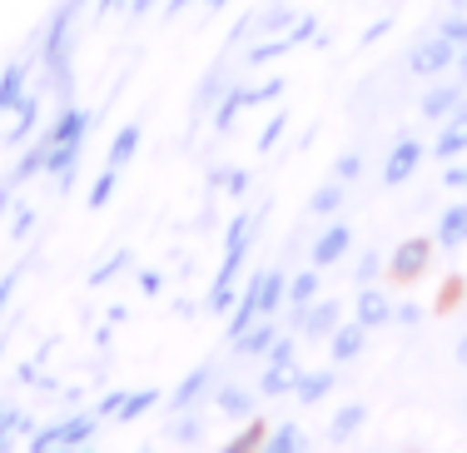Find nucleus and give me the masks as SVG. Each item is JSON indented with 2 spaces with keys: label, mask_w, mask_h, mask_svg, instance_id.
I'll return each instance as SVG.
<instances>
[{
  "label": "nucleus",
  "mask_w": 467,
  "mask_h": 453,
  "mask_svg": "<svg viewBox=\"0 0 467 453\" xmlns=\"http://www.w3.org/2000/svg\"><path fill=\"white\" fill-rule=\"evenodd\" d=\"M254 229H259V215H254V209H239L234 225H229V235H224V264H219L214 290H209V309H214V314H224V309L234 304V279H239L244 259H249Z\"/></svg>",
  "instance_id": "1"
},
{
  "label": "nucleus",
  "mask_w": 467,
  "mask_h": 453,
  "mask_svg": "<svg viewBox=\"0 0 467 453\" xmlns=\"http://www.w3.org/2000/svg\"><path fill=\"white\" fill-rule=\"evenodd\" d=\"M95 428H99V414H70V418H60V424H50V428H40V434H30V453H46V448H80V444H90V438H95Z\"/></svg>",
  "instance_id": "2"
},
{
  "label": "nucleus",
  "mask_w": 467,
  "mask_h": 453,
  "mask_svg": "<svg viewBox=\"0 0 467 453\" xmlns=\"http://www.w3.org/2000/svg\"><path fill=\"white\" fill-rule=\"evenodd\" d=\"M448 65H458V46H452L448 36H438V30H432L428 40H418L413 55H408V70L413 75H442Z\"/></svg>",
  "instance_id": "3"
},
{
  "label": "nucleus",
  "mask_w": 467,
  "mask_h": 453,
  "mask_svg": "<svg viewBox=\"0 0 467 453\" xmlns=\"http://www.w3.org/2000/svg\"><path fill=\"white\" fill-rule=\"evenodd\" d=\"M428 264H432V239H408V245L393 249V259H388V274L408 284V279H418Z\"/></svg>",
  "instance_id": "4"
},
{
  "label": "nucleus",
  "mask_w": 467,
  "mask_h": 453,
  "mask_svg": "<svg viewBox=\"0 0 467 453\" xmlns=\"http://www.w3.org/2000/svg\"><path fill=\"white\" fill-rule=\"evenodd\" d=\"M214 394V363H199L194 374H184L180 389L170 394V414H184V408H194L199 399H209Z\"/></svg>",
  "instance_id": "5"
},
{
  "label": "nucleus",
  "mask_w": 467,
  "mask_h": 453,
  "mask_svg": "<svg viewBox=\"0 0 467 453\" xmlns=\"http://www.w3.org/2000/svg\"><path fill=\"white\" fill-rule=\"evenodd\" d=\"M85 154V135H70V140H50V154H46V174H55V184H70L75 164H80Z\"/></svg>",
  "instance_id": "6"
},
{
  "label": "nucleus",
  "mask_w": 467,
  "mask_h": 453,
  "mask_svg": "<svg viewBox=\"0 0 467 453\" xmlns=\"http://www.w3.org/2000/svg\"><path fill=\"white\" fill-rule=\"evenodd\" d=\"M353 319H358L363 329H378L393 319V300H388L383 290H373V284H358V294H353Z\"/></svg>",
  "instance_id": "7"
},
{
  "label": "nucleus",
  "mask_w": 467,
  "mask_h": 453,
  "mask_svg": "<svg viewBox=\"0 0 467 453\" xmlns=\"http://www.w3.org/2000/svg\"><path fill=\"white\" fill-rule=\"evenodd\" d=\"M338 324H343V304H338V300H314V304L304 309V324H298V334H304V339H328Z\"/></svg>",
  "instance_id": "8"
},
{
  "label": "nucleus",
  "mask_w": 467,
  "mask_h": 453,
  "mask_svg": "<svg viewBox=\"0 0 467 453\" xmlns=\"http://www.w3.org/2000/svg\"><path fill=\"white\" fill-rule=\"evenodd\" d=\"M274 339H279V319H274V314H259L239 339H234V353H244V359H254V353H269Z\"/></svg>",
  "instance_id": "9"
},
{
  "label": "nucleus",
  "mask_w": 467,
  "mask_h": 453,
  "mask_svg": "<svg viewBox=\"0 0 467 453\" xmlns=\"http://www.w3.org/2000/svg\"><path fill=\"white\" fill-rule=\"evenodd\" d=\"M348 249H353V229H348V225H328L324 235L314 239V269H328V264H338Z\"/></svg>",
  "instance_id": "10"
},
{
  "label": "nucleus",
  "mask_w": 467,
  "mask_h": 453,
  "mask_svg": "<svg viewBox=\"0 0 467 453\" xmlns=\"http://www.w3.org/2000/svg\"><path fill=\"white\" fill-rule=\"evenodd\" d=\"M418 164H422V145H418L413 135H403V140L393 145V154H388V164H383V180H388V184H403L408 174L418 170Z\"/></svg>",
  "instance_id": "11"
},
{
  "label": "nucleus",
  "mask_w": 467,
  "mask_h": 453,
  "mask_svg": "<svg viewBox=\"0 0 467 453\" xmlns=\"http://www.w3.org/2000/svg\"><path fill=\"white\" fill-rule=\"evenodd\" d=\"M259 284H264V269H259V274H254V279L239 290V304H234V314H229V344H234V339H239L244 329L254 324V319H259Z\"/></svg>",
  "instance_id": "12"
},
{
  "label": "nucleus",
  "mask_w": 467,
  "mask_h": 453,
  "mask_svg": "<svg viewBox=\"0 0 467 453\" xmlns=\"http://www.w3.org/2000/svg\"><path fill=\"white\" fill-rule=\"evenodd\" d=\"M363 344H368V329L353 319V324H338L328 334V353H333V363H348V359H358Z\"/></svg>",
  "instance_id": "13"
},
{
  "label": "nucleus",
  "mask_w": 467,
  "mask_h": 453,
  "mask_svg": "<svg viewBox=\"0 0 467 453\" xmlns=\"http://www.w3.org/2000/svg\"><path fill=\"white\" fill-rule=\"evenodd\" d=\"M467 150V105H458L448 115V125H442V135L432 140V154L438 160H452V154H462Z\"/></svg>",
  "instance_id": "14"
},
{
  "label": "nucleus",
  "mask_w": 467,
  "mask_h": 453,
  "mask_svg": "<svg viewBox=\"0 0 467 453\" xmlns=\"http://www.w3.org/2000/svg\"><path fill=\"white\" fill-rule=\"evenodd\" d=\"M254 404H259V394L244 389V384H219L214 389V408L229 418H254Z\"/></svg>",
  "instance_id": "15"
},
{
  "label": "nucleus",
  "mask_w": 467,
  "mask_h": 453,
  "mask_svg": "<svg viewBox=\"0 0 467 453\" xmlns=\"http://www.w3.org/2000/svg\"><path fill=\"white\" fill-rule=\"evenodd\" d=\"M294 384H298V363H264V379H259L264 399H284V394H294Z\"/></svg>",
  "instance_id": "16"
},
{
  "label": "nucleus",
  "mask_w": 467,
  "mask_h": 453,
  "mask_svg": "<svg viewBox=\"0 0 467 453\" xmlns=\"http://www.w3.org/2000/svg\"><path fill=\"white\" fill-rule=\"evenodd\" d=\"M333 384H338V374H333V369H314V374H308V369H298L294 394H298L304 404H318V399H328V394H333Z\"/></svg>",
  "instance_id": "17"
},
{
  "label": "nucleus",
  "mask_w": 467,
  "mask_h": 453,
  "mask_svg": "<svg viewBox=\"0 0 467 453\" xmlns=\"http://www.w3.org/2000/svg\"><path fill=\"white\" fill-rule=\"evenodd\" d=\"M244 110H249V90H244V85H229V90L219 95V110H214V130H219V135H229L234 120H239Z\"/></svg>",
  "instance_id": "18"
},
{
  "label": "nucleus",
  "mask_w": 467,
  "mask_h": 453,
  "mask_svg": "<svg viewBox=\"0 0 467 453\" xmlns=\"http://www.w3.org/2000/svg\"><path fill=\"white\" fill-rule=\"evenodd\" d=\"M467 245V205H452L438 219V249H462Z\"/></svg>",
  "instance_id": "19"
},
{
  "label": "nucleus",
  "mask_w": 467,
  "mask_h": 453,
  "mask_svg": "<svg viewBox=\"0 0 467 453\" xmlns=\"http://www.w3.org/2000/svg\"><path fill=\"white\" fill-rule=\"evenodd\" d=\"M264 448H269V453H308V448H314V438H308L298 424H279L274 434H264Z\"/></svg>",
  "instance_id": "20"
},
{
  "label": "nucleus",
  "mask_w": 467,
  "mask_h": 453,
  "mask_svg": "<svg viewBox=\"0 0 467 453\" xmlns=\"http://www.w3.org/2000/svg\"><path fill=\"white\" fill-rule=\"evenodd\" d=\"M26 60H16V65H5V75H0V115H5V110H16L20 100H26Z\"/></svg>",
  "instance_id": "21"
},
{
  "label": "nucleus",
  "mask_w": 467,
  "mask_h": 453,
  "mask_svg": "<svg viewBox=\"0 0 467 453\" xmlns=\"http://www.w3.org/2000/svg\"><path fill=\"white\" fill-rule=\"evenodd\" d=\"M458 105H462V90H458V85H432V90L422 95V115H428V120H448Z\"/></svg>",
  "instance_id": "22"
},
{
  "label": "nucleus",
  "mask_w": 467,
  "mask_h": 453,
  "mask_svg": "<svg viewBox=\"0 0 467 453\" xmlns=\"http://www.w3.org/2000/svg\"><path fill=\"white\" fill-rule=\"evenodd\" d=\"M36 120H40V95L36 90H26V100L16 105V125H10V145H26L30 140V130H36Z\"/></svg>",
  "instance_id": "23"
},
{
  "label": "nucleus",
  "mask_w": 467,
  "mask_h": 453,
  "mask_svg": "<svg viewBox=\"0 0 467 453\" xmlns=\"http://www.w3.org/2000/svg\"><path fill=\"white\" fill-rule=\"evenodd\" d=\"M140 135H144L140 125H125V130H119V135H115V145H109V154H105V164H109V170H125V164L135 160Z\"/></svg>",
  "instance_id": "24"
},
{
  "label": "nucleus",
  "mask_w": 467,
  "mask_h": 453,
  "mask_svg": "<svg viewBox=\"0 0 467 453\" xmlns=\"http://www.w3.org/2000/svg\"><path fill=\"white\" fill-rule=\"evenodd\" d=\"M284 300L294 304V309H308L318 300V269H304V274H294L288 279V290H284Z\"/></svg>",
  "instance_id": "25"
},
{
  "label": "nucleus",
  "mask_w": 467,
  "mask_h": 453,
  "mask_svg": "<svg viewBox=\"0 0 467 453\" xmlns=\"http://www.w3.org/2000/svg\"><path fill=\"white\" fill-rule=\"evenodd\" d=\"M284 290H288L284 269H264V284H259V314H279Z\"/></svg>",
  "instance_id": "26"
},
{
  "label": "nucleus",
  "mask_w": 467,
  "mask_h": 453,
  "mask_svg": "<svg viewBox=\"0 0 467 453\" xmlns=\"http://www.w3.org/2000/svg\"><path fill=\"white\" fill-rule=\"evenodd\" d=\"M363 418H368V408H363V404L338 408V414H333V424H328V438H333V444H343L348 434H358V428H363Z\"/></svg>",
  "instance_id": "27"
},
{
  "label": "nucleus",
  "mask_w": 467,
  "mask_h": 453,
  "mask_svg": "<svg viewBox=\"0 0 467 453\" xmlns=\"http://www.w3.org/2000/svg\"><path fill=\"white\" fill-rule=\"evenodd\" d=\"M26 428H30V418L20 414L16 404H0V448H10L20 434H26Z\"/></svg>",
  "instance_id": "28"
},
{
  "label": "nucleus",
  "mask_w": 467,
  "mask_h": 453,
  "mask_svg": "<svg viewBox=\"0 0 467 453\" xmlns=\"http://www.w3.org/2000/svg\"><path fill=\"white\" fill-rule=\"evenodd\" d=\"M150 408H160V389H135V394H125V408H119V424H130V418L150 414Z\"/></svg>",
  "instance_id": "29"
},
{
  "label": "nucleus",
  "mask_w": 467,
  "mask_h": 453,
  "mask_svg": "<svg viewBox=\"0 0 467 453\" xmlns=\"http://www.w3.org/2000/svg\"><path fill=\"white\" fill-rule=\"evenodd\" d=\"M338 209H343V180L314 190V200H308V215H338Z\"/></svg>",
  "instance_id": "30"
},
{
  "label": "nucleus",
  "mask_w": 467,
  "mask_h": 453,
  "mask_svg": "<svg viewBox=\"0 0 467 453\" xmlns=\"http://www.w3.org/2000/svg\"><path fill=\"white\" fill-rule=\"evenodd\" d=\"M219 85H224V75H219V70H214V75H209V80H204V90H199V95H194V110H189V120H194V125H199V120H204V115H209V105H214V100H219V95H224V90H219Z\"/></svg>",
  "instance_id": "31"
},
{
  "label": "nucleus",
  "mask_w": 467,
  "mask_h": 453,
  "mask_svg": "<svg viewBox=\"0 0 467 453\" xmlns=\"http://www.w3.org/2000/svg\"><path fill=\"white\" fill-rule=\"evenodd\" d=\"M115 184H119V170H109V164H105V170H99V180L90 184V209H105L109 195H115Z\"/></svg>",
  "instance_id": "32"
},
{
  "label": "nucleus",
  "mask_w": 467,
  "mask_h": 453,
  "mask_svg": "<svg viewBox=\"0 0 467 453\" xmlns=\"http://www.w3.org/2000/svg\"><path fill=\"white\" fill-rule=\"evenodd\" d=\"M363 174V154H338V160H333V180H343V184H353Z\"/></svg>",
  "instance_id": "33"
},
{
  "label": "nucleus",
  "mask_w": 467,
  "mask_h": 453,
  "mask_svg": "<svg viewBox=\"0 0 467 453\" xmlns=\"http://www.w3.org/2000/svg\"><path fill=\"white\" fill-rule=\"evenodd\" d=\"M294 16H298V10H284V5H274L269 16H259V30H269V36H284V30L294 26Z\"/></svg>",
  "instance_id": "34"
},
{
  "label": "nucleus",
  "mask_w": 467,
  "mask_h": 453,
  "mask_svg": "<svg viewBox=\"0 0 467 453\" xmlns=\"http://www.w3.org/2000/svg\"><path fill=\"white\" fill-rule=\"evenodd\" d=\"M174 438L199 444V438H204V424H199V418H189V408H184V414H174Z\"/></svg>",
  "instance_id": "35"
},
{
  "label": "nucleus",
  "mask_w": 467,
  "mask_h": 453,
  "mask_svg": "<svg viewBox=\"0 0 467 453\" xmlns=\"http://www.w3.org/2000/svg\"><path fill=\"white\" fill-rule=\"evenodd\" d=\"M438 36H448L452 40V46H467V16H448V20H442V26H438Z\"/></svg>",
  "instance_id": "36"
},
{
  "label": "nucleus",
  "mask_w": 467,
  "mask_h": 453,
  "mask_svg": "<svg viewBox=\"0 0 467 453\" xmlns=\"http://www.w3.org/2000/svg\"><path fill=\"white\" fill-rule=\"evenodd\" d=\"M119 269H130V254H125V249H119L115 259H105V264H99V269L90 274V284H105V279H115Z\"/></svg>",
  "instance_id": "37"
},
{
  "label": "nucleus",
  "mask_w": 467,
  "mask_h": 453,
  "mask_svg": "<svg viewBox=\"0 0 467 453\" xmlns=\"http://www.w3.org/2000/svg\"><path fill=\"white\" fill-rule=\"evenodd\" d=\"M219 184H224L234 200H239V195L249 190V170H219Z\"/></svg>",
  "instance_id": "38"
},
{
  "label": "nucleus",
  "mask_w": 467,
  "mask_h": 453,
  "mask_svg": "<svg viewBox=\"0 0 467 453\" xmlns=\"http://www.w3.org/2000/svg\"><path fill=\"white\" fill-rule=\"evenodd\" d=\"M259 444H264V424H249V428H244V434H239V438H234V444H229V453L259 448Z\"/></svg>",
  "instance_id": "39"
},
{
  "label": "nucleus",
  "mask_w": 467,
  "mask_h": 453,
  "mask_svg": "<svg viewBox=\"0 0 467 453\" xmlns=\"http://www.w3.org/2000/svg\"><path fill=\"white\" fill-rule=\"evenodd\" d=\"M284 125H288V120H284V115H274V120H269V125H264V135H259V150H274V145H279V135H284Z\"/></svg>",
  "instance_id": "40"
},
{
  "label": "nucleus",
  "mask_w": 467,
  "mask_h": 453,
  "mask_svg": "<svg viewBox=\"0 0 467 453\" xmlns=\"http://www.w3.org/2000/svg\"><path fill=\"white\" fill-rule=\"evenodd\" d=\"M274 95H284V80H269V85H254V90H249V105H269Z\"/></svg>",
  "instance_id": "41"
},
{
  "label": "nucleus",
  "mask_w": 467,
  "mask_h": 453,
  "mask_svg": "<svg viewBox=\"0 0 467 453\" xmlns=\"http://www.w3.org/2000/svg\"><path fill=\"white\" fill-rule=\"evenodd\" d=\"M119 408H125V394L115 389V394H105V399H99L95 414H99V418H119Z\"/></svg>",
  "instance_id": "42"
},
{
  "label": "nucleus",
  "mask_w": 467,
  "mask_h": 453,
  "mask_svg": "<svg viewBox=\"0 0 467 453\" xmlns=\"http://www.w3.org/2000/svg\"><path fill=\"white\" fill-rule=\"evenodd\" d=\"M378 269H383V259H378V254H363V259H358V284H373Z\"/></svg>",
  "instance_id": "43"
},
{
  "label": "nucleus",
  "mask_w": 467,
  "mask_h": 453,
  "mask_svg": "<svg viewBox=\"0 0 467 453\" xmlns=\"http://www.w3.org/2000/svg\"><path fill=\"white\" fill-rule=\"evenodd\" d=\"M20 284V269H5L0 274V314H5V304H10V290Z\"/></svg>",
  "instance_id": "44"
},
{
  "label": "nucleus",
  "mask_w": 467,
  "mask_h": 453,
  "mask_svg": "<svg viewBox=\"0 0 467 453\" xmlns=\"http://www.w3.org/2000/svg\"><path fill=\"white\" fill-rule=\"evenodd\" d=\"M140 290H144V294H150V300H154V294H160V290H164V279H160V269H140Z\"/></svg>",
  "instance_id": "45"
},
{
  "label": "nucleus",
  "mask_w": 467,
  "mask_h": 453,
  "mask_svg": "<svg viewBox=\"0 0 467 453\" xmlns=\"http://www.w3.org/2000/svg\"><path fill=\"white\" fill-rule=\"evenodd\" d=\"M442 180H448L452 190H467V160H462V164H452V170L442 174Z\"/></svg>",
  "instance_id": "46"
},
{
  "label": "nucleus",
  "mask_w": 467,
  "mask_h": 453,
  "mask_svg": "<svg viewBox=\"0 0 467 453\" xmlns=\"http://www.w3.org/2000/svg\"><path fill=\"white\" fill-rule=\"evenodd\" d=\"M30 225H36V209H30V205H20V209H16V235H26Z\"/></svg>",
  "instance_id": "47"
},
{
  "label": "nucleus",
  "mask_w": 467,
  "mask_h": 453,
  "mask_svg": "<svg viewBox=\"0 0 467 453\" xmlns=\"http://www.w3.org/2000/svg\"><path fill=\"white\" fill-rule=\"evenodd\" d=\"M393 319H398V324H418L422 309H418V304H403V309H393Z\"/></svg>",
  "instance_id": "48"
},
{
  "label": "nucleus",
  "mask_w": 467,
  "mask_h": 453,
  "mask_svg": "<svg viewBox=\"0 0 467 453\" xmlns=\"http://www.w3.org/2000/svg\"><path fill=\"white\" fill-rule=\"evenodd\" d=\"M458 363H462V369H467V334L458 339Z\"/></svg>",
  "instance_id": "49"
},
{
  "label": "nucleus",
  "mask_w": 467,
  "mask_h": 453,
  "mask_svg": "<svg viewBox=\"0 0 467 453\" xmlns=\"http://www.w3.org/2000/svg\"><path fill=\"white\" fill-rule=\"evenodd\" d=\"M458 70H462V80H467V46L458 50Z\"/></svg>",
  "instance_id": "50"
},
{
  "label": "nucleus",
  "mask_w": 467,
  "mask_h": 453,
  "mask_svg": "<svg viewBox=\"0 0 467 453\" xmlns=\"http://www.w3.org/2000/svg\"><path fill=\"white\" fill-rule=\"evenodd\" d=\"M95 5H99V10H115V5H119V0H95Z\"/></svg>",
  "instance_id": "51"
},
{
  "label": "nucleus",
  "mask_w": 467,
  "mask_h": 453,
  "mask_svg": "<svg viewBox=\"0 0 467 453\" xmlns=\"http://www.w3.org/2000/svg\"><path fill=\"white\" fill-rule=\"evenodd\" d=\"M204 5H214V10H219V5H229V0H204Z\"/></svg>",
  "instance_id": "52"
},
{
  "label": "nucleus",
  "mask_w": 467,
  "mask_h": 453,
  "mask_svg": "<svg viewBox=\"0 0 467 453\" xmlns=\"http://www.w3.org/2000/svg\"><path fill=\"white\" fill-rule=\"evenodd\" d=\"M462 5H467V0H452V10H462Z\"/></svg>",
  "instance_id": "53"
},
{
  "label": "nucleus",
  "mask_w": 467,
  "mask_h": 453,
  "mask_svg": "<svg viewBox=\"0 0 467 453\" xmlns=\"http://www.w3.org/2000/svg\"><path fill=\"white\" fill-rule=\"evenodd\" d=\"M0 353H5V344H0Z\"/></svg>",
  "instance_id": "54"
},
{
  "label": "nucleus",
  "mask_w": 467,
  "mask_h": 453,
  "mask_svg": "<svg viewBox=\"0 0 467 453\" xmlns=\"http://www.w3.org/2000/svg\"><path fill=\"white\" fill-rule=\"evenodd\" d=\"M75 5H80V0H75Z\"/></svg>",
  "instance_id": "55"
}]
</instances>
